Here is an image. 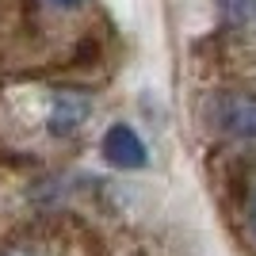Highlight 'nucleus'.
Segmentation results:
<instances>
[{
    "label": "nucleus",
    "mask_w": 256,
    "mask_h": 256,
    "mask_svg": "<svg viewBox=\"0 0 256 256\" xmlns=\"http://www.w3.org/2000/svg\"><path fill=\"white\" fill-rule=\"evenodd\" d=\"M50 8H58V12H73V8H80L84 0H46Z\"/></svg>",
    "instance_id": "nucleus-5"
},
{
    "label": "nucleus",
    "mask_w": 256,
    "mask_h": 256,
    "mask_svg": "<svg viewBox=\"0 0 256 256\" xmlns=\"http://www.w3.org/2000/svg\"><path fill=\"white\" fill-rule=\"evenodd\" d=\"M0 256H46L42 248H34V245H16V248H4Z\"/></svg>",
    "instance_id": "nucleus-4"
},
{
    "label": "nucleus",
    "mask_w": 256,
    "mask_h": 256,
    "mask_svg": "<svg viewBox=\"0 0 256 256\" xmlns=\"http://www.w3.org/2000/svg\"><path fill=\"white\" fill-rule=\"evenodd\" d=\"M214 122L234 134V138H252L256 142V96L245 92H230L214 104Z\"/></svg>",
    "instance_id": "nucleus-2"
},
{
    "label": "nucleus",
    "mask_w": 256,
    "mask_h": 256,
    "mask_svg": "<svg viewBox=\"0 0 256 256\" xmlns=\"http://www.w3.org/2000/svg\"><path fill=\"white\" fill-rule=\"evenodd\" d=\"M226 8L234 12V20H241V16H245V4H241V0H226Z\"/></svg>",
    "instance_id": "nucleus-7"
},
{
    "label": "nucleus",
    "mask_w": 256,
    "mask_h": 256,
    "mask_svg": "<svg viewBox=\"0 0 256 256\" xmlns=\"http://www.w3.org/2000/svg\"><path fill=\"white\" fill-rule=\"evenodd\" d=\"M88 115H92V100L84 92H58L46 115V130L54 138H69L88 122Z\"/></svg>",
    "instance_id": "nucleus-3"
},
{
    "label": "nucleus",
    "mask_w": 256,
    "mask_h": 256,
    "mask_svg": "<svg viewBox=\"0 0 256 256\" xmlns=\"http://www.w3.org/2000/svg\"><path fill=\"white\" fill-rule=\"evenodd\" d=\"M104 157H107V164H115V168H146V164H150V150H146V142H142L138 130L126 126V122L107 126V134H104Z\"/></svg>",
    "instance_id": "nucleus-1"
},
{
    "label": "nucleus",
    "mask_w": 256,
    "mask_h": 256,
    "mask_svg": "<svg viewBox=\"0 0 256 256\" xmlns=\"http://www.w3.org/2000/svg\"><path fill=\"white\" fill-rule=\"evenodd\" d=\"M248 226H252V237H256V188L248 195Z\"/></svg>",
    "instance_id": "nucleus-6"
}]
</instances>
